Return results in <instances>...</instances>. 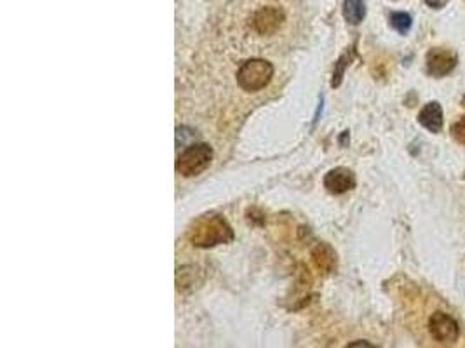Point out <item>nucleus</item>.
Segmentation results:
<instances>
[{"mask_svg": "<svg viewBox=\"0 0 465 348\" xmlns=\"http://www.w3.org/2000/svg\"><path fill=\"white\" fill-rule=\"evenodd\" d=\"M391 24L394 30H397L399 33L404 35L408 33L409 28L413 24V17L408 13H392L391 14Z\"/></svg>", "mask_w": 465, "mask_h": 348, "instance_id": "nucleus-11", "label": "nucleus"}, {"mask_svg": "<svg viewBox=\"0 0 465 348\" xmlns=\"http://www.w3.org/2000/svg\"><path fill=\"white\" fill-rule=\"evenodd\" d=\"M284 21L283 10L277 7H263L253 17V26L258 33L272 35L274 31L279 30V26Z\"/></svg>", "mask_w": 465, "mask_h": 348, "instance_id": "nucleus-7", "label": "nucleus"}, {"mask_svg": "<svg viewBox=\"0 0 465 348\" xmlns=\"http://www.w3.org/2000/svg\"><path fill=\"white\" fill-rule=\"evenodd\" d=\"M234 239L230 225L221 216L206 214L196 221L190 230V242L197 247H213Z\"/></svg>", "mask_w": 465, "mask_h": 348, "instance_id": "nucleus-1", "label": "nucleus"}, {"mask_svg": "<svg viewBox=\"0 0 465 348\" xmlns=\"http://www.w3.org/2000/svg\"><path fill=\"white\" fill-rule=\"evenodd\" d=\"M312 258H314V263L317 264L319 270H322L324 274H331L336 270V253L328 244H319L312 251Z\"/></svg>", "mask_w": 465, "mask_h": 348, "instance_id": "nucleus-9", "label": "nucleus"}, {"mask_svg": "<svg viewBox=\"0 0 465 348\" xmlns=\"http://www.w3.org/2000/svg\"><path fill=\"white\" fill-rule=\"evenodd\" d=\"M349 347H373V345L366 343V341H357V343H350Z\"/></svg>", "mask_w": 465, "mask_h": 348, "instance_id": "nucleus-15", "label": "nucleus"}, {"mask_svg": "<svg viewBox=\"0 0 465 348\" xmlns=\"http://www.w3.org/2000/svg\"><path fill=\"white\" fill-rule=\"evenodd\" d=\"M274 75V66L265 59H249L242 63V66L237 72L239 86L249 93L263 89L270 82Z\"/></svg>", "mask_w": 465, "mask_h": 348, "instance_id": "nucleus-3", "label": "nucleus"}, {"mask_svg": "<svg viewBox=\"0 0 465 348\" xmlns=\"http://www.w3.org/2000/svg\"><path fill=\"white\" fill-rule=\"evenodd\" d=\"M211 160H213V148L207 143H194L178 155L176 171L185 177L197 176L210 167Z\"/></svg>", "mask_w": 465, "mask_h": 348, "instance_id": "nucleus-2", "label": "nucleus"}, {"mask_svg": "<svg viewBox=\"0 0 465 348\" xmlns=\"http://www.w3.org/2000/svg\"><path fill=\"white\" fill-rule=\"evenodd\" d=\"M350 59H352V56H350L349 52H347V54H343L342 58L338 59V63H336V70H335V73H333V80H331L333 87H338L340 84H342L343 72H345V68L349 66Z\"/></svg>", "mask_w": 465, "mask_h": 348, "instance_id": "nucleus-12", "label": "nucleus"}, {"mask_svg": "<svg viewBox=\"0 0 465 348\" xmlns=\"http://www.w3.org/2000/svg\"><path fill=\"white\" fill-rule=\"evenodd\" d=\"M429 333L437 343H455L460 336V327L457 320L444 312H434L429 319Z\"/></svg>", "mask_w": 465, "mask_h": 348, "instance_id": "nucleus-4", "label": "nucleus"}, {"mask_svg": "<svg viewBox=\"0 0 465 348\" xmlns=\"http://www.w3.org/2000/svg\"><path fill=\"white\" fill-rule=\"evenodd\" d=\"M343 16L350 24H359L366 16V6H364L363 0H345Z\"/></svg>", "mask_w": 465, "mask_h": 348, "instance_id": "nucleus-10", "label": "nucleus"}, {"mask_svg": "<svg viewBox=\"0 0 465 348\" xmlns=\"http://www.w3.org/2000/svg\"><path fill=\"white\" fill-rule=\"evenodd\" d=\"M450 132L451 136H453L455 141L465 146V117L458 118V120L450 127Z\"/></svg>", "mask_w": 465, "mask_h": 348, "instance_id": "nucleus-13", "label": "nucleus"}, {"mask_svg": "<svg viewBox=\"0 0 465 348\" xmlns=\"http://www.w3.org/2000/svg\"><path fill=\"white\" fill-rule=\"evenodd\" d=\"M354 187H356V176L347 167H335V169L328 171V174L324 176V188L329 193H345Z\"/></svg>", "mask_w": 465, "mask_h": 348, "instance_id": "nucleus-6", "label": "nucleus"}, {"mask_svg": "<svg viewBox=\"0 0 465 348\" xmlns=\"http://www.w3.org/2000/svg\"><path fill=\"white\" fill-rule=\"evenodd\" d=\"M457 54L450 49L444 47H432L427 52L425 65H427V73L436 79L441 77H446L448 73H451L457 66Z\"/></svg>", "mask_w": 465, "mask_h": 348, "instance_id": "nucleus-5", "label": "nucleus"}, {"mask_svg": "<svg viewBox=\"0 0 465 348\" xmlns=\"http://www.w3.org/2000/svg\"><path fill=\"white\" fill-rule=\"evenodd\" d=\"M418 124L422 127H425L429 132H441L444 124V117H443V108L437 101H430L427 103L425 106L420 110L418 113Z\"/></svg>", "mask_w": 465, "mask_h": 348, "instance_id": "nucleus-8", "label": "nucleus"}, {"mask_svg": "<svg viewBox=\"0 0 465 348\" xmlns=\"http://www.w3.org/2000/svg\"><path fill=\"white\" fill-rule=\"evenodd\" d=\"M427 6L432 7V9H443L448 3V0H425Z\"/></svg>", "mask_w": 465, "mask_h": 348, "instance_id": "nucleus-14", "label": "nucleus"}]
</instances>
